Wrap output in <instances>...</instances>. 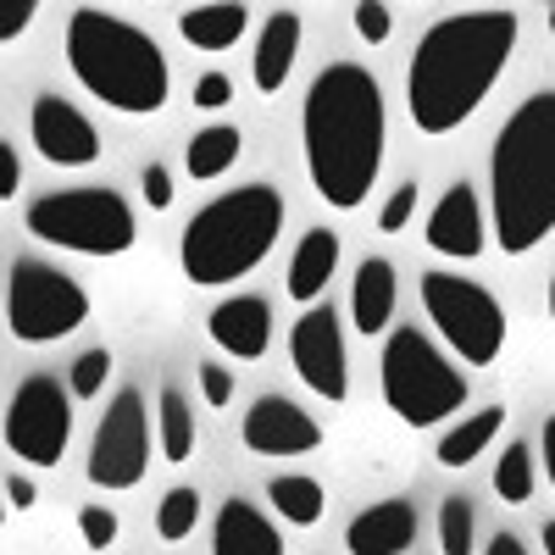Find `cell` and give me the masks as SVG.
Instances as JSON below:
<instances>
[{"mask_svg":"<svg viewBox=\"0 0 555 555\" xmlns=\"http://www.w3.org/2000/svg\"><path fill=\"white\" fill-rule=\"evenodd\" d=\"M489 222L505 256H528L555 234V89H533L494 133Z\"/></svg>","mask_w":555,"mask_h":555,"instance_id":"obj_3","label":"cell"},{"mask_svg":"<svg viewBox=\"0 0 555 555\" xmlns=\"http://www.w3.org/2000/svg\"><path fill=\"white\" fill-rule=\"evenodd\" d=\"M378 389H384V405L405 428H439L467 405V373L423 328H395L384 339Z\"/></svg>","mask_w":555,"mask_h":555,"instance_id":"obj_6","label":"cell"},{"mask_svg":"<svg viewBox=\"0 0 555 555\" xmlns=\"http://www.w3.org/2000/svg\"><path fill=\"white\" fill-rule=\"evenodd\" d=\"M34 478L28 473H7V505H12V512H34Z\"/></svg>","mask_w":555,"mask_h":555,"instance_id":"obj_39","label":"cell"},{"mask_svg":"<svg viewBox=\"0 0 555 555\" xmlns=\"http://www.w3.org/2000/svg\"><path fill=\"white\" fill-rule=\"evenodd\" d=\"M206 334L222 356L234 361H261L267 345H272V306L261 295H228L211 306L206 317Z\"/></svg>","mask_w":555,"mask_h":555,"instance_id":"obj_16","label":"cell"},{"mask_svg":"<svg viewBox=\"0 0 555 555\" xmlns=\"http://www.w3.org/2000/svg\"><path fill=\"white\" fill-rule=\"evenodd\" d=\"M505 405H483V411H473V416H455V423L439 434V450H434V461L439 467H450V473H461V467H473V461L500 439V428H505Z\"/></svg>","mask_w":555,"mask_h":555,"instance_id":"obj_22","label":"cell"},{"mask_svg":"<svg viewBox=\"0 0 555 555\" xmlns=\"http://www.w3.org/2000/svg\"><path fill=\"white\" fill-rule=\"evenodd\" d=\"M34 0H12V7H0V44H12V39H23L28 34V23H34Z\"/></svg>","mask_w":555,"mask_h":555,"instance_id":"obj_37","label":"cell"},{"mask_svg":"<svg viewBox=\"0 0 555 555\" xmlns=\"http://www.w3.org/2000/svg\"><path fill=\"white\" fill-rule=\"evenodd\" d=\"M334 272H339V234H334V228H306L295 256H289L284 289H289V300H300L311 311V306H322V295H328Z\"/></svg>","mask_w":555,"mask_h":555,"instance_id":"obj_20","label":"cell"},{"mask_svg":"<svg viewBox=\"0 0 555 555\" xmlns=\"http://www.w3.org/2000/svg\"><path fill=\"white\" fill-rule=\"evenodd\" d=\"M544 23H550V34H555V7H550V17H544Z\"/></svg>","mask_w":555,"mask_h":555,"instance_id":"obj_44","label":"cell"},{"mask_svg":"<svg viewBox=\"0 0 555 555\" xmlns=\"http://www.w3.org/2000/svg\"><path fill=\"white\" fill-rule=\"evenodd\" d=\"M228 101H234V78L228 73H201L190 89V106H201V112H222Z\"/></svg>","mask_w":555,"mask_h":555,"instance_id":"obj_34","label":"cell"},{"mask_svg":"<svg viewBox=\"0 0 555 555\" xmlns=\"http://www.w3.org/2000/svg\"><path fill=\"white\" fill-rule=\"evenodd\" d=\"M522 17L517 12H455L439 17L411 51L405 67V106L416 133H455L473 122V112L489 101L500 73L512 67Z\"/></svg>","mask_w":555,"mask_h":555,"instance_id":"obj_2","label":"cell"},{"mask_svg":"<svg viewBox=\"0 0 555 555\" xmlns=\"http://www.w3.org/2000/svg\"><path fill=\"white\" fill-rule=\"evenodd\" d=\"M151 450H162V444H156V416L145 411V395L117 389L101 411L95 434H89L83 478L95 489H133L151 467Z\"/></svg>","mask_w":555,"mask_h":555,"instance_id":"obj_10","label":"cell"},{"mask_svg":"<svg viewBox=\"0 0 555 555\" xmlns=\"http://www.w3.org/2000/svg\"><path fill=\"white\" fill-rule=\"evenodd\" d=\"M300 12H272L256 34V56H250V83L261 95H278L295 73V56H300Z\"/></svg>","mask_w":555,"mask_h":555,"instance_id":"obj_21","label":"cell"},{"mask_svg":"<svg viewBox=\"0 0 555 555\" xmlns=\"http://www.w3.org/2000/svg\"><path fill=\"white\" fill-rule=\"evenodd\" d=\"M211 555H284V533L272 528V517L256 500H222V512L211 522Z\"/></svg>","mask_w":555,"mask_h":555,"instance_id":"obj_19","label":"cell"},{"mask_svg":"<svg viewBox=\"0 0 555 555\" xmlns=\"http://www.w3.org/2000/svg\"><path fill=\"white\" fill-rule=\"evenodd\" d=\"M539 539H544V555H555V522H544V533H539Z\"/></svg>","mask_w":555,"mask_h":555,"instance_id":"obj_42","label":"cell"},{"mask_svg":"<svg viewBox=\"0 0 555 555\" xmlns=\"http://www.w3.org/2000/svg\"><path fill=\"white\" fill-rule=\"evenodd\" d=\"M28 139H34V151L51 162V167H89V162L101 156L95 122H89L73 101H62V95H34V106H28Z\"/></svg>","mask_w":555,"mask_h":555,"instance_id":"obj_13","label":"cell"},{"mask_svg":"<svg viewBox=\"0 0 555 555\" xmlns=\"http://www.w3.org/2000/svg\"><path fill=\"white\" fill-rule=\"evenodd\" d=\"M267 500H272V512L284 517L289 528H311V522H322V512H328V494H322V483L306 478V473L267 478Z\"/></svg>","mask_w":555,"mask_h":555,"instance_id":"obj_26","label":"cell"},{"mask_svg":"<svg viewBox=\"0 0 555 555\" xmlns=\"http://www.w3.org/2000/svg\"><path fill=\"white\" fill-rule=\"evenodd\" d=\"M478 550V512L467 494L439 500V555H473Z\"/></svg>","mask_w":555,"mask_h":555,"instance_id":"obj_28","label":"cell"},{"mask_svg":"<svg viewBox=\"0 0 555 555\" xmlns=\"http://www.w3.org/2000/svg\"><path fill=\"white\" fill-rule=\"evenodd\" d=\"M416 206H423V183H416V178L395 183V190H389V201L378 206V228H384V234H400V228L416 217Z\"/></svg>","mask_w":555,"mask_h":555,"instance_id":"obj_32","label":"cell"},{"mask_svg":"<svg viewBox=\"0 0 555 555\" xmlns=\"http://www.w3.org/2000/svg\"><path fill=\"white\" fill-rule=\"evenodd\" d=\"M284 217L289 206L272 183H240V190L206 201L178 234V261L190 272V284L222 289L256 272L272 256L278 234H284Z\"/></svg>","mask_w":555,"mask_h":555,"instance_id":"obj_5","label":"cell"},{"mask_svg":"<svg viewBox=\"0 0 555 555\" xmlns=\"http://www.w3.org/2000/svg\"><path fill=\"white\" fill-rule=\"evenodd\" d=\"M89 322V295L73 272L39 256H17L7 272V328L23 345H56Z\"/></svg>","mask_w":555,"mask_h":555,"instance_id":"obj_8","label":"cell"},{"mask_svg":"<svg viewBox=\"0 0 555 555\" xmlns=\"http://www.w3.org/2000/svg\"><path fill=\"white\" fill-rule=\"evenodd\" d=\"M62 51L83 95H95L101 106L122 117H156L172 95V67L162 56V44L117 12L78 7L67 17Z\"/></svg>","mask_w":555,"mask_h":555,"instance_id":"obj_4","label":"cell"},{"mask_svg":"<svg viewBox=\"0 0 555 555\" xmlns=\"http://www.w3.org/2000/svg\"><path fill=\"white\" fill-rule=\"evenodd\" d=\"M73 439V389L51 373H34L7 400V450L28 467H56Z\"/></svg>","mask_w":555,"mask_h":555,"instance_id":"obj_11","label":"cell"},{"mask_svg":"<svg viewBox=\"0 0 555 555\" xmlns=\"http://www.w3.org/2000/svg\"><path fill=\"white\" fill-rule=\"evenodd\" d=\"M544 306H550V322H555V272H550V295H544Z\"/></svg>","mask_w":555,"mask_h":555,"instance_id":"obj_43","label":"cell"},{"mask_svg":"<svg viewBox=\"0 0 555 555\" xmlns=\"http://www.w3.org/2000/svg\"><path fill=\"white\" fill-rule=\"evenodd\" d=\"M23 228L39 245H56V250H73V256H95V261L122 256L139 240L133 206L117 190H106V183H78V190L39 195L23 211Z\"/></svg>","mask_w":555,"mask_h":555,"instance_id":"obj_7","label":"cell"},{"mask_svg":"<svg viewBox=\"0 0 555 555\" xmlns=\"http://www.w3.org/2000/svg\"><path fill=\"white\" fill-rule=\"evenodd\" d=\"M201 400L206 405H228V400H234V366L201 361Z\"/></svg>","mask_w":555,"mask_h":555,"instance_id":"obj_35","label":"cell"},{"mask_svg":"<svg viewBox=\"0 0 555 555\" xmlns=\"http://www.w3.org/2000/svg\"><path fill=\"white\" fill-rule=\"evenodd\" d=\"M201 528V489H167L162 494V505H156V533L167 539V544H178V539H190Z\"/></svg>","mask_w":555,"mask_h":555,"instance_id":"obj_29","label":"cell"},{"mask_svg":"<svg viewBox=\"0 0 555 555\" xmlns=\"http://www.w3.org/2000/svg\"><path fill=\"white\" fill-rule=\"evenodd\" d=\"M423 311L434 322V334L467 361V366H489L505 350V306L478 284V278H455V272H423Z\"/></svg>","mask_w":555,"mask_h":555,"instance_id":"obj_9","label":"cell"},{"mask_svg":"<svg viewBox=\"0 0 555 555\" xmlns=\"http://www.w3.org/2000/svg\"><path fill=\"white\" fill-rule=\"evenodd\" d=\"M416 528H423V517H416L411 500H378L350 517L345 550L350 555H405L416 544Z\"/></svg>","mask_w":555,"mask_h":555,"instance_id":"obj_17","label":"cell"},{"mask_svg":"<svg viewBox=\"0 0 555 555\" xmlns=\"http://www.w3.org/2000/svg\"><path fill=\"white\" fill-rule=\"evenodd\" d=\"M139 190H145V206L151 211H167L172 206V172L162 162H145V172H139Z\"/></svg>","mask_w":555,"mask_h":555,"instance_id":"obj_36","label":"cell"},{"mask_svg":"<svg viewBox=\"0 0 555 555\" xmlns=\"http://www.w3.org/2000/svg\"><path fill=\"white\" fill-rule=\"evenodd\" d=\"M23 190V156L12 151V139H0V201H12Z\"/></svg>","mask_w":555,"mask_h":555,"instance_id":"obj_38","label":"cell"},{"mask_svg":"<svg viewBox=\"0 0 555 555\" xmlns=\"http://www.w3.org/2000/svg\"><path fill=\"white\" fill-rule=\"evenodd\" d=\"M483 555H528V544H522L517 533H494V539L483 544Z\"/></svg>","mask_w":555,"mask_h":555,"instance_id":"obj_40","label":"cell"},{"mask_svg":"<svg viewBox=\"0 0 555 555\" xmlns=\"http://www.w3.org/2000/svg\"><path fill=\"white\" fill-rule=\"evenodd\" d=\"M300 151H306L311 190L334 211L366 206V195H373V183L384 172V151H389L384 83L356 62H328L306 83Z\"/></svg>","mask_w":555,"mask_h":555,"instance_id":"obj_1","label":"cell"},{"mask_svg":"<svg viewBox=\"0 0 555 555\" xmlns=\"http://www.w3.org/2000/svg\"><path fill=\"white\" fill-rule=\"evenodd\" d=\"M533 483H539L533 444L528 439H512V444L500 450V461H494V494H500V505H528L533 500Z\"/></svg>","mask_w":555,"mask_h":555,"instance_id":"obj_27","label":"cell"},{"mask_svg":"<svg viewBox=\"0 0 555 555\" xmlns=\"http://www.w3.org/2000/svg\"><path fill=\"white\" fill-rule=\"evenodd\" d=\"M350 28L366 39V44H384L395 34V12L378 7V0H361V7H350Z\"/></svg>","mask_w":555,"mask_h":555,"instance_id":"obj_33","label":"cell"},{"mask_svg":"<svg viewBox=\"0 0 555 555\" xmlns=\"http://www.w3.org/2000/svg\"><path fill=\"white\" fill-rule=\"evenodd\" d=\"M106 378H112V350H106V345H89V350H78V361H73L67 389H73V400H95V395L106 389Z\"/></svg>","mask_w":555,"mask_h":555,"instance_id":"obj_30","label":"cell"},{"mask_svg":"<svg viewBox=\"0 0 555 555\" xmlns=\"http://www.w3.org/2000/svg\"><path fill=\"white\" fill-rule=\"evenodd\" d=\"M395 300H400L395 261H389V256H361V267H356V278H350V322H356V334H361V339L389 334Z\"/></svg>","mask_w":555,"mask_h":555,"instance_id":"obj_18","label":"cell"},{"mask_svg":"<svg viewBox=\"0 0 555 555\" xmlns=\"http://www.w3.org/2000/svg\"><path fill=\"white\" fill-rule=\"evenodd\" d=\"M240 156H245V133H240L234 122H206V128H195V133H190L183 167H190V178L211 183V178H222L228 167H234Z\"/></svg>","mask_w":555,"mask_h":555,"instance_id":"obj_24","label":"cell"},{"mask_svg":"<svg viewBox=\"0 0 555 555\" xmlns=\"http://www.w3.org/2000/svg\"><path fill=\"white\" fill-rule=\"evenodd\" d=\"M195 439H201V428H195L190 400H183V389L167 384V389L156 395V444H162V461L183 467V461L195 455Z\"/></svg>","mask_w":555,"mask_h":555,"instance_id":"obj_25","label":"cell"},{"mask_svg":"<svg viewBox=\"0 0 555 555\" xmlns=\"http://www.w3.org/2000/svg\"><path fill=\"white\" fill-rule=\"evenodd\" d=\"M117 533H122V522H117V512H112V505L89 500L83 512H78V539H83L89 550H112V544H117Z\"/></svg>","mask_w":555,"mask_h":555,"instance_id":"obj_31","label":"cell"},{"mask_svg":"<svg viewBox=\"0 0 555 555\" xmlns=\"http://www.w3.org/2000/svg\"><path fill=\"white\" fill-rule=\"evenodd\" d=\"M539 444H544V478H550V489H555V416H550V423H544Z\"/></svg>","mask_w":555,"mask_h":555,"instance_id":"obj_41","label":"cell"},{"mask_svg":"<svg viewBox=\"0 0 555 555\" xmlns=\"http://www.w3.org/2000/svg\"><path fill=\"white\" fill-rule=\"evenodd\" d=\"M240 439H245L256 455H306V450L322 444V423H317L306 405H295L289 395H261V400H250V411H245Z\"/></svg>","mask_w":555,"mask_h":555,"instance_id":"obj_15","label":"cell"},{"mask_svg":"<svg viewBox=\"0 0 555 555\" xmlns=\"http://www.w3.org/2000/svg\"><path fill=\"white\" fill-rule=\"evenodd\" d=\"M245 28H250V7H228V0H217V7H190L178 17L183 44H195V51H206V56L234 51V44L245 39Z\"/></svg>","mask_w":555,"mask_h":555,"instance_id":"obj_23","label":"cell"},{"mask_svg":"<svg viewBox=\"0 0 555 555\" xmlns=\"http://www.w3.org/2000/svg\"><path fill=\"white\" fill-rule=\"evenodd\" d=\"M423 240H428L434 256H450V261H478L489 250V217H483V201L467 178H455L439 195V206L428 211Z\"/></svg>","mask_w":555,"mask_h":555,"instance_id":"obj_14","label":"cell"},{"mask_svg":"<svg viewBox=\"0 0 555 555\" xmlns=\"http://www.w3.org/2000/svg\"><path fill=\"white\" fill-rule=\"evenodd\" d=\"M289 361H295V373L300 384L317 395V400H328L339 405L350 395V361H345V328H339V311L322 300L311 311L295 317V328H289Z\"/></svg>","mask_w":555,"mask_h":555,"instance_id":"obj_12","label":"cell"}]
</instances>
